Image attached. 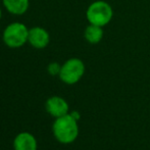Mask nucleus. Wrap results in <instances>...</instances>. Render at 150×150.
<instances>
[{"instance_id": "f257e3e1", "label": "nucleus", "mask_w": 150, "mask_h": 150, "mask_svg": "<svg viewBox=\"0 0 150 150\" xmlns=\"http://www.w3.org/2000/svg\"><path fill=\"white\" fill-rule=\"evenodd\" d=\"M79 132L78 120L71 113L55 119L52 125L54 138L61 144H71L75 142L79 136Z\"/></svg>"}, {"instance_id": "f03ea898", "label": "nucleus", "mask_w": 150, "mask_h": 150, "mask_svg": "<svg viewBox=\"0 0 150 150\" xmlns=\"http://www.w3.org/2000/svg\"><path fill=\"white\" fill-rule=\"evenodd\" d=\"M29 29L23 23L14 22L9 24L3 31L2 40L9 48H20L28 42Z\"/></svg>"}, {"instance_id": "7ed1b4c3", "label": "nucleus", "mask_w": 150, "mask_h": 150, "mask_svg": "<svg viewBox=\"0 0 150 150\" xmlns=\"http://www.w3.org/2000/svg\"><path fill=\"white\" fill-rule=\"evenodd\" d=\"M113 11L111 6L107 2L97 0L91 3L86 12L87 20L91 25L104 27L111 21Z\"/></svg>"}, {"instance_id": "20e7f679", "label": "nucleus", "mask_w": 150, "mask_h": 150, "mask_svg": "<svg viewBox=\"0 0 150 150\" xmlns=\"http://www.w3.org/2000/svg\"><path fill=\"white\" fill-rule=\"evenodd\" d=\"M85 74V64L80 58H69L61 65L58 75L60 81L67 85H75L83 78Z\"/></svg>"}, {"instance_id": "39448f33", "label": "nucleus", "mask_w": 150, "mask_h": 150, "mask_svg": "<svg viewBox=\"0 0 150 150\" xmlns=\"http://www.w3.org/2000/svg\"><path fill=\"white\" fill-rule=\"evenodd\" d=\"M45 109L48 115L57 119L69 113V105L64 98L60 96H51L46 100Z\"/></svg>"}, {"instance_id": "423d86ee", "label": "nucleus", "mask_w": 150, "mask_h": 150, "mask_svg": "<svg viewBox=\"0 0 150 150\" xmlns=\"http://www.w3.org/2000/svg\"><path fill=\"white\" fill-rule=\"evenodd\" d=\"M49 33L41 27H33L29 29L28 43L36 49H43L49 44Z\"/></svg>"}, {"instance_id": "0eeeda50", "label": "nucleus", "mask_w": 150, "mask_h": 150, "mask_svg": "<svg viewBox=\"0 0 150 150\" xmlns=\"http://www.w3.org/2000/svg\"><path fill=\"white\" fill-rule=\"evenodd\" d=\"M13 149L14 150H37L38 142L32 133L21 132L13 139Z\"/></svg>"}, {"instance_id": "6e6552de", "label": "nucleus", "mask_w": 150, "mask_h": 150, "mask_svg": "<svg viewBox=\"0 0 150 150\" xmlns=\"http://www.w3.org/2000/svg\"><path fill=\"white\" fill-rule=\"evenodd\" d=\"M4 7L14 16H22L27 12L30 5L29 0H2Z\"/></svg>"}, {"instance_id": "1a4fd4ad", "label": "nucleus", "mask_w": 150, "mask_h": 150, "mask_svg": "<svg viewBox=\"0 0 150 150\" xmlns=\"http://www.w3.org/2000/svg\"><path fill=\"white\" fill-rule=\"evenodd\" d=\"M84 36L90 44H98L103 38L102 27L90 24L84 32Z\"/></svg>"}, {"instance_id": "9d476101", "label": "nucleus", "mask_w": 150, "mask_h": 150, "mask_svg": "<svg viewBox=\"0 0 150 150\" xmlns=\"http://www.w3.org/2000/svg\"><path fill=\"white\" fill-rule=\"evenodd\" d=\"M60 69H61V65L57 62H51L47 67V71L51 76H58L60 73Z\"/></svg>"}, {"instance_id": "9b49d317", "label": "nucleus", "mask_w": 150, "mask_h": 150, "mask_svg": "<svg viewBox=\"0 0 150 150\" xmlns=\"http://www.w3.org/2000/svg\"><path fill=\"white\" fill-rule=\"evenodd\" d=\"M71 115H73L74 117H75L77 120H80V117H81V115H80V112L79 111H77V110H74V111H71V112H69Z\"/></svg>"}, {"instance_id": "f8f14e48", "label": "nucleus", "mask_w": 150, "mask_h": 150, "mask_svg": "<svg viewBox=\"0 0 150 150\" xmlns=\"http://www.w3.org/2000/svg\"><path fill=\"white\" fill-rule=\"evenodd\" d=\"M1 16H2V11H1V8H0V21H1Z\"/></svg>"}]
</instances>
